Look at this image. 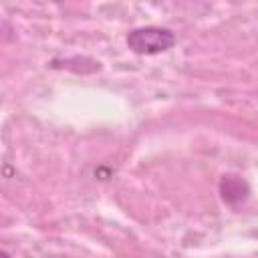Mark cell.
Segmentation results:
<instances>
[{"mask_svg": "<svg viewBox=\"0 0 258 258\" xmlns=\"http://www.w3.org/2000/svg\"><path fill=\"white\" fill-rule=\"evenodd\" d=\"M175 44V34L163 26H139L127 34V46L135 54H159Z\"/></svg>", "mask_w": 258, "mask_h": 258, "instance_id": "6da1fadb", "label": "cell"}, {"mask_svg": "<svg viewBox=\"0 0 258 258\" xmlns=\"http://www.w3.org/2000/svg\"><path fill=\"white\" fill-rule=\"evenodd\" d=\"M220 191L224 202L228 204H238L248 198V183L240 175H224L220 181Z\"/></svg>", "mask_w": 258, "mask_h": 258, "instance_id": "7a4b0ae2", "label": "cell"}]
</instances>
